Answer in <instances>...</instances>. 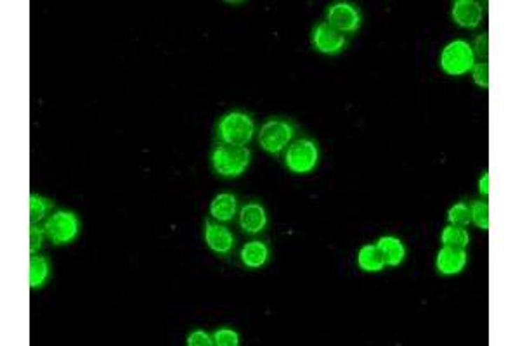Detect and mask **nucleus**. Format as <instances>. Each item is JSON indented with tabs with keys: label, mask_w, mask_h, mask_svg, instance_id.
Segmentation results:
<instances>
[{
	"label": "nucleus",
	"mask_w": 520,
	"mask_h": 346,
	"mask_svg": "<svg viewBox=\"0 0 520 346\" xmlns=\"http://www.w3.org/2000/svg\"><path fill=\"white\" fill-rule=\"evenodd\" d=\"M269 247L260 241H250L243 246L241 260L246 267L260 268L267 261Z\"/></svg>",
	"instance_id": "4468645a"
},
{
	"label": "nucleus",
	"mask_w": 520,
	"mask_h": 346,
	"mask_svg": "<svg viewBox=\"0 0 520 346\" xmlns=\"http://www.w3.org/2000/svg\"><path fill=\"white\" fill-rule=\"evenodd\" d=\"M467 251L465 247L444 246L437 254V271L444 275L460 274L467 265Z\"/></svg>",
	"instance_id": "1a4fd4ad"
},
{
	"label": "nucleus",
	"mask_w": 520,
	"mask_h": 346,
	"mask_svg": "<svg viewBox=\"0 0 520 346\" xmlns=\"http://www.w3.org/2000/svg\"><path fill=\"white\" fill-rule=\"evenodd\" d=\"M213 343L219 346H238L239 336L231 329H220L213 334Z\"/></svg>",
	"instance_id": "4be33fe9"
},
{
	"label": "nucleus",
	"mask_w": 520,
	"mask_h": 346,
	"mask_svg": "<svg viewBox=\"0 0 520 346\" xmlns=\"http://www.w3.org/2000/svg\"><path fill=\"white\" fill-rule=\"evenodd\" d=\"M205 241L210 250L220 254H227L234 246V238H232L231 231L224 225H217L210 220L205 222Z\"/></svg>",
	"instance_id": "9d476101"
},
{
	"label": "nucleus",
	"mask_w": 520,
	"mask_h": 346,
	"mask_svg": "<svg viewBox=\"0 0 520 346\" xmlns=\"http://www.w3.org/2000/svg\"><path fill=\"white\" fill-rule=\"evenodd\" d=\"M43 232H45V231H42V229L37 227V224L30 225V251H31V254L37 253V251L40 250V246H42Z\"/></svg>",
	"instance_id": "393cba45"
},
{
	"label": "nucleus",
	"mask_w": 520,
	"mask_h": 346,
	"mask_svg": "<svg viewBox=\"0 0 520 346\" xmlns=\"http://www.w3.org/2000/svg\"><path fill=\"white\" fill-rule=\"evenodd\" d=\"M358 265L365 272H380L385 267V260L381 251L377 246L366 244L358 253Z\"/></svg>",
	"instance_id": "2eb2a0df"
},
{
	"label": "nucleus",
	"mask_w": 520,
	"mask_h": 346,
	"mask_svg": "<svg viewBox=\"0 0 520 346\" xmlns=\"http://www.w3.org/2000/svg\"><path fill=\"white\" fill-rule=\"evenodd\" d=\"M453 17L460 27L475 28L482 21V7L475 0H456L453 6Z\"/></svg>",
	"instance_id": "9b49d317"
},
{
	"label": "nucleus",
	"mask_w": 520,
	"mask_h": 346,
	"mask_svg": "<svg viewBox=\"0 0 520 346\" xmlns=\"http://www.w3.org/2000/svg\"><path fill=\"white\" fill-rule=\"evenodd\" d=\"M188 345L189 346H212L216 343H213V340H210V336L205 333V331H195V333L189 334Z\"/></svg>",
	"instance_id": "b1692460"
},
{
	"label": "nucleus",
	"mask_w": 520,
	"mask_h": 346,
	"mask_svg": "<svg viewBox=\"0 0 520 346\" xmlns=\"http://www.w3.org/2000/svg\"><path fill=\"white\" fill-rule=\"evenodd\" d=\"M212 165L223 177H238L250 165V151L241 145L220 144L213 149Z\"/></svg>",
	"instance_id": "f257e3e1"
},
{
	"label": "nucleus",
	"mask_w": 520,
	"mask_h": 346,
	"mask_svg": "<svg viewBox=\"0 0 520 346\" xmlns=\"http://www.w3.org/2000/svg\"><path fill=\"white\" fill-rule=\"evenodd\" d=\"M475 50H477V54L482 59H487V56H489V36L486 34L475 40Z\"/></svg>",
	"instance_id": "a878e982"
},
{
	"label": "nucleus",
	"mask_w": 520,
	"mask_h": 346,
	"mask_svg": "<svg viewBox=\"0 0 520 346\" xmlns=\"http://www.w3.org/2000/svg\"><path fill=\"white\" fill-rule=\"evenodd\" d=\"M474 82L482 89L489 87V66L486 63L474 66Z\"/></svg>",
	"instance_id": "5701e85b"
},
{
	"label": "nucleus",
	"mask_w": 520,
	"mask_h": 346,
	"mask_svg": "<svg viewBox=\"0 0 520 346\" xmlns=\"http://www.w3.org/2000/svg\"><path fill=\"white\" fill-rule=\"evenodd\" d=\"M52 208V201L40 198V196H30V222L37 224L45 217L47 211Z\"/></svg>",
	"instance_id": "6ab92c4d"
},
{
	"label": "nucleus",
	"mask_w": 520,
	"mask_h": 346,
	"mask_svg": "<svg viewBox=\"0 0 520 346\" xmlns=\"http://www.w3.org/2000/svg\"><path fill=\"white\" fill-rule=\"evenodd\" d=\"M253 130V120L241 111L229 113L219 123V136L229 145H246L252 140Z\"/></svg>",
	"instance_id": "f03ea898"
},
{
	"label": "nucleus",
	"mask_w": 520,
	"mask_h": 346,
	"mask_svg": "<svg viewBox=\"0 0 520 346\" xmlns=\"http://www.w3.org/2000/svg\"><path fill=\"white\" fill-rule=\"evenodd\" d=\"M441 241L444 246H454V247H467L470 243V236L463 227H456V225H449L442 231Z\"/></svg>",
	"instance_id": "a211bd4d"
},
{
	"label": "nucleus",
	"mask_w": 520,
	"mask_h": 346,
	"mask_svg": "<svg viewBox=\"0 0 520 346\" xmlns=\"http://www.w3.org/2000/svg\"><path fill=\"white\" fill-rule=\"evenodd\" d=\"M286 166L292 173L304 175L312 172L318 165L319 159V151L318 145L312 140L307 138H302V140L293 142L290 145L288 152H286Z\"/></svg>",
	"instance_id": "39448f33"
},
{
	"label": "nucleus",
	"mask_w": 520,
	"mask_h": 346,
	"mask_svg": "<svg viewBox=\"0 0 520 346\" xmlns=\"http://www.w3.org/2000/svg\"><path fill=\"white\" fill-rule=\"evenodd\" d=\"M210 213L220 222L232 220L236 215V198L232 194H219L210 205Z\"/></svg>",
	"instance_id": "dca6fc26"
},
{
	"label": "nucleus",
	"mask_w": 520,
	"mask_h": 346,
	"mask_svg": "<svg viewBox=\"0 0 520 346\" xmlns=\"http://www.w3.org/2000/svg\"><path fill=\"white\" fill-rule=\"evenodd\" d=\"M447 218H449L451 224L456 225V227H467L472 220L470 210H468L467 205H463V203H458V205L451 208V210L447 211Z\"/></svg>",
	"instance_id": "aec40b11"
},
{
	"label": "nucleus",
	"mask_w": 520,
	"mask_h": 346,
	"mask_svg": "<svg viewBox=\"0 0 520 346\" xmlns=\"http://www.w3.org/2000/svg\"><path fill=\"white\" fill-rule=\"evenodd\" d=\"M312 43L323 54H337L344 49L345 36L328 23H321L316 27L312 34Z\"/></svg>",
	"instance_id": "6e6552de"
},
{
	"label": "nucleus",
	"mask_w": 520,
	"mask_h": 346,
	"mask_svg": "<svg viewBox=\"0 0 520 346\" xmlns=\"http://www.w3.org/2000/svg\"><path fill=\"white\" fill-rule=\"evenodd\" d=\"M326 23L338 30L340 34L347 31V34H354L361 27V14L354 3L349 2H337L330 6L328 13H326Z\"/></svg>",
	"instance_id": "0eeeda50"
},
{
	"label": "nucleus",
	"mask_w": 520,
	"mask_h": 346,
	"mask_svg": "<svg viewBox=\"0 0 520 346\" xmlns=\"http://www.w3.org/2000/svg\"><path fill=\"white\" fill-rule=\"evenodd\" d=\"M293 136V127L283 120H271L260 129L259 142L262 149L271 154H278Z\"/></svg>",
	"instance_id": "423d86ee"
},
{
	"label": "nucleus",
	"mask_w": 520,
	"mask_h": 346,
	"mask_svg": "<svg viewBox=\"0 0 520 346\" xmlns=\"http://www.w3.org/2000/svg\"><path fill=\"white\" fill-rule=\"evenodd\" d=\"M377 247L384 254L385 264L391 265V267H398L406 257V250L405 244L399 241L398 238H380L377 243Z\"/></svg>",
	"instance_id": "ddd939ff"
},
{
	"label": "nucleus",
	"mask_w": 520,
	"mask_h": 346,
	"mask_svg": "<svg viewBox=\"0 0 520 346\" xmlns=\"http://www.w3.org/2000/svg\"><path fill=\"white\" fill-rule=\"evenodd\" d=\"M479 185H481L479 189H481V192L484 196L489 194V173H484V177L481 178V184Z\"/></svg>",
	"instance_id": "bb28decb"
},
{
	"label": "nucleus",
	"mask_w": 520,
	"mask_h": 346,
	"mask_svg": "<svg viewBox=\"0 0 520 346\" xmlns=\"http://www.w3.org/2000/svg\"><path fill=\"white\" fill-rule=\"evenodd\" d=\"M49 277V261L45 257L31 254L30 258V287H42Z\"/></svg>",
	"instance_id": "f3484780"
},
{
	"label": "nucleus",
	"mask_w": 520,
	"mask_h": 346,
	"mask_svg": "<svg viewBox=\"0 0 520 346\" xmlns=\"http://www.w3.org/2000/svg\"><path fill=\"white\" fill-rule=\"evenodd\" d=\"M470 217L479 229H482V231H487V229H489V205H487V203L475 201L474 205H472Z\"/></svg>",
	"instance_id": "412c9836"
},
{
	"label": "nucleus",
	"mask_w": 520,
	"mask_h": 346,
	"mask_svg": "<svg viewBox=\"0 0 520 346\" xmlns=\"http://www.w3.org/2000/svg\"><path fill=\"white\" fill-rule=\"evenodd\" d=\"M43 231L49 236L50 241L59 246V244L75 241L80 231V222L71 211H56V213L47 218Z\"/></svg>",
	"instance_id": "20e7f679"
},
{
	"label": "nucleus",
	"mask_w": 520,
	"mask_h": 346,
	"mask_svg": "<svg viewBox=\"0 0 520 346\" xmlns=\"http://www.w3.org/2000/svg\"><path fill=\"white\" fill-rule=\"evenodd\" d=\"M474 50L465 40H454L441 54V66L451 76H461L474 68Z\"/></svg>",
	"instance_id": "7ed1b4c3"
},
{
	"label": "nucleus",
	"mask_w": 520,
	"mask_h": 346,
	"mask_svg": "<svg viewBox=\"0 0 520 346\" xmlns=\"http://www.w3.org/2000/svg\"><path fill=\"white\" fill-rule=\"evenodd\" d=\"M239 225L245 232L248 234H257V232L264 231V227L267 225V215L265 210L257 203H250L241 210L239 215Z\"/></svg>",
	"instance_id": "f8f14e48"
}]
</instances>
